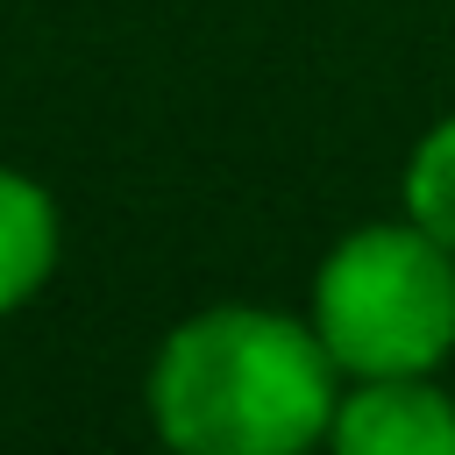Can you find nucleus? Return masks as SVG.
I'll return each mask as SVG.
<instances>
[{
  "instance_id": "obj_1",
  "label": "nucleus",
  "mask_w": 455,
  "mask_h": 455,
  "mask_svg": "<svg viewBox=\"0 0 455 455\" xmlns=\"http://www.w3.org/2000/svg\"><path fill=\"white\" fill-rule=\"evenodd\" d=\"M327 341L270 306H213L171 327L149 370V412L185 455H299L334 427Z\"/></svg>"
},
{
  "instance_id": "obj_2",
  "label": "nucleus",
  "mask_w": 455,
  "mask_h": 455,
  "mask_svg": "<svg viewBox=\"0 0 455 455\" xmlns=\"http://www.w3.org/2000/svg\"><path fill=\"white\" fill-rule=\"evenodd\" d=\"M313 334L348 377H419L455 348V249L419 220H370L313 277Z\"/></svg>"
},
{
  "instance_id": "obj_3",
  "label": "nucleus",
  "mask_w": 455,
  "mask_h": 455,
  "mask_svg": "<svg viewBox=\"0 0 455 455\" xmlns=\"http://www.w3.org/2000/svg\"><path fill=\"white\" fill-rule=\"evenodd\" d=\"M341 455H455V398L419 377H355L334 405Z\"/></svg>"
},
{
  "instance_id": "obj_4",
  "label": "nucleus",
  "mask_w": 455,
  "mask_h": 455,
  "mask_svg": "<svg viewBox=\"0 0 455 455\" xmlns=\"http://www.w3.org/2000/svg\"><path fill=\"white\" fill-rule=\"evenodd\" d=\"M57 263V206L36 178L0 171V313L28 306Z\"/></svg>"
},
{
  "instance_id": "obj_5",
  "label": "nucleus",
  "mask_w": 455,
  "mask_h": 455,
  "mask_svg": "<svg viewBox=\"0 0 455 455\" xmlns=\"http://www.w3.org/2000/svg\"><path fill=\"white\" fill-rule=\"evenodd\" d=\"M405 220H419L434 242L455 249V114L427 128L405 164Z\"/></svg>"
}]
</instances>
